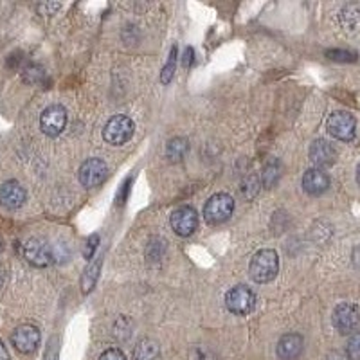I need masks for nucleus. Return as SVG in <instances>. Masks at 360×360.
I'll return each mask as SVG.
<instances>
[{"instance_id": "obj_21", "label": "nucleus", "mask_w": 360, "mask_h": 360, "mask_svg": "<svg viewBox=\"0 0 360 360\" xmlns=\"http://www.w3.org/2000/svg\"><path fill=\"white\" fill-rule=\"evenodd\" d=\"M175 69H176V45H173L172 51H169L168 63L162 67V72H160V82H162L164 85H168V83L172 82Z\"/></svg>"}, {"instance_id": "obj_4", "label": "nucleus", "mask_w": 360, "mask_h": 360, "mask_svg": "<svg viewBox=\"0 0 360 360\" xmlns=\"http://www.w3.org/2000/svg\"><path fill=\"white\" fill-rule=\"evenodd\" d=\"M333 326L340 335H353L360 328V308L352 303H340L333 310Z\"/></svg>"}, {"instance_id": "obj_11", "label": "nucleus", "mask_w": 360, "mask_h": 360, "mask_svg": "<svg viewBox=\"0 0 360 360\" xmlns=\"http://www.w3.org/2000/svg\"><path fill=\"white\" fill-rule=\"evenodd\" d=\"M11 342L17 352L24 353V355L33 353L40 344V330L34 324H20L11 333Z\"/></svg>"}, {"instance_id": "obj_27", "label": "nucleus", "mask_w": 360, "mask_h": 360, "mask_svg": "<svg viewBox=\"0 0 360 360\" xmlns=\"http://www.w3.org/2000/svg\"><path fill=\"white\" fill-rule=\"evenodd\" d=\"M45 360H58V337H53L45 352Z\"/></svg>"}, {"instance_id": "obj_23", "label": "nucleus", "mask_w": 360, "mask_h": 360, "mask_svg": "<svg viewBox=\"0 0 360 360\" xmlns=\"http://www.w3.org/2000/svg\"><path fill=\"white\" fill-rule=\"evenodd\" d=\"M326 56L333 62H355L356 60V54L355 53H349V51H340V49H333V51H328Z\"/></svg>"}, {"instance_id": "obj_8", "label": "nucleus", "mask_w": 360, "mask_h": 360, "mask_svg": "<svg viewBox=\"0 0 360 360\" xmlns=\"http://www.w3.org/2000/svg\"><path fill=\"white\" fill-rule=\"evenodd\" d=\"M108 175V168L105 160L101 159H86L85 162L79 166V172H78V179L85 188H98L99 184L105 182Z\"/></svg>"}, {"instance_id": "obj_9", "label": "nucleus", "mask_w": 360, "mask_h": 360, "mask_svg": "<svg viewBox=\"0 0 360 360\" xmlns=\"http://www.w3.org/2000/svg\"><path fill=\"white\" fill-rule=\"evenodd\" d=\"M67 124V110L62 105H51L40 115V128L45 135L58 137Z\"/></svg>"}, {"instance_id": "obj_30", "label": "nucleus", "mask_w": 360, "mask_h": 360, "mask_svg": "<svg viewBox=\"0 0 360 360\" xmlns=\"http://www.w3.org/2000/svg\"><path fill=\"white\" fill-rule=\"evenodd\" d=\"M0 360H9V353H8V349H6V346L2 340H0Z\"/></svg>"}, {"instance_id": "obj_5", "label": "nucleus", "mask_w": 360, "mask_h": 360, "mask_svg": "<svg viewBox=\"0 0 360 360\" xmlns=\"http://www.w3.org/2000/svg\"><path fill=\"white\" fill-rule=\"evenodd\" d=\"M24 258L29 265L44 269L54 262V249L44 238H31L24 245Z\"/></svg>"}, {"instance_id": "obj_31", "label": "nucleus", "mask_w": 360, "mask_h": 360, "mask_svg": "<svg viewBox=\"0 0 360 360\" xmlns=\"http://www.w3.org/2000/svg\"><path fill=\"white\" fill-rule=\"evenodd\" d=\"M4 279H6V272H4V269L0 266V287L4 285Z\"/></svg>"}, {"instance_id": "obj_13", "label": "nucleus", "mask_w": 360, "mask_h": 360, "mask_svg": "<svg viewBox=\"0 0 360 360\" xmlns=\"http://www.w3.org/2000/svg\"><path fill=\"white\" fill-rule=\"evenodd\" d=\"M310 160L319 169L328 168V166L335 164L337 150L326 139H317L310 146Z\"/></svg>"}, {"instance_id": "obj_17", "label": "nucleus", "mask_w": 360, "mask_h": 360, "mask_svg": "<svg viewBox=\"0 0 360 360\" xmlns=\"http://www.w3.org/2000/svg\"><path fill=\"white\" fill-rule=\"evenodd\" d=\"M159 355V344L152 339H143L134 349V360H155Z\"/></svg>"}, {"instance_id": "obj_16", "label": "nucleus", "mask_w": 360, "mask_h": 360, "mask_svg": "<svg viewBox=\"0 0 360 360\" xmlns=\"http://www.w3.org/2000/svg\"><path fill=\"white\" fill-rule=\"evenodd\" d=\"M101 258H96L94 262L90 263L85 270H83V276H82V290L83 294H89V292L94 290L96 287V281L99 278V270H101Z\"/></svg>"}, {"instance_id": "obj_20", "label": "nucleus", "mask_w": 360, "mask_h": 360, "mask_svg": "<svg viewBox=\"0 0 360 360\" xmlns=\"http://www.w3.org/2000/svg\"><path fill=\"white\" fill-rule=\"evenodd\" d=\"M45 78V70L41 65H37V63H29L24 70H22V79L29 85H38V83L44 82Z\"/></svg>"}, {"instance_id": "obj_28", "label": "nucleus", "mask_w": 360, "mask_h": 360, "mask_svg": "<svg viewBox=\"0 0 360 360\" xmlns=\"http://www.w3.org/2000/svg\"><path fill=\"white\" fill-rule=\"evenodd\" d=\"M193 60H195V51H193V47H186L184 58H182V65L188 69V67L193 63Z\"/></svg>"}, {"instance_id": "obj_12", "label": "nucleus", "mask_w": 360, "mask_h": 360, "mask_svg": "<svg viewBox=\"0 0 360 360\" xmlns=\"http://www.w3.org/2000/svg\"><path fill=\"white\" fill-rule=\"evenodd\" d=\"M25 198H27V193L17 180H8L0 186V204L9 211L20 209L25 204Z\"/></svg>"}, {"instance_id": "obj_10", "label": "nucleus", "mask_w": 360, "mask_h": 360, "mask_svg": "<svg viewBox=\"0 0 360 360\" xmlns=\"http://www.w3.org/2000/svg\"><path fill=\"white\" fill-rule=\"evenodd\" d=\"M172 229L179 236H191L198 227V214L191 205H180L172 213Z\"/></svg>"}, {"instance_id": "obj_14", "label": "nucleus", "mask_w": 360, "mask_h": 360, "mask_svg": "<svg viewBox=\"0 0 360 360\" xmlns=\"http://www.w3.org/2000/svg\"><path fill=\"white\" fill-rule=\"evenodd\" d=\"M303 188L308 195H314V197L323 195L330 188V176L319 168L307 169V173L303 175Z\"/></svg>"}, {"instance_id": "obj_22", "label": "nucleus", "mask_w": 360, "mask_h": 360, "mask_svg": "<svg viewBox=\"0 0 360 360\" xmlns=\"http://www.w3.org/2000/svg\"><path fill=\"white\" fill-rule=\"evenodd\" d=\"M346 356L348 360H360V332L353 333L346 346Z\"/></svg>"}, {"instance_id": "obj_32", "label": "nucleus", "mask_w": 360, "mask_h": 360, "mask_svg": "<svg viewBox=\"0 0 360 360\" xmlns=\"http://www.w3.org/2000/svg\"><path fill=\"white\" fill-rule=\"evenodd\" d=\"M356 182H359L360 186V164H359V168H356Z\"/></svg>"}, {"instance_id": "obj_3", "label": "nucleus", "mask_w": 360, "mask_h": 360, "mask_svg": "<svg viewBox=\"0 0 360 360\" xmlns=\"http://www.w3.org/2000/svg\"><path fill=\"white\" fill-rule=\"evenodd\" d=\"M135 124L128 115H114L108 119V123L105 124L103 130V139L105 143L112 144V146H121V144L128 143L134 135Z\"/></svg>"}, {"instance_id": "obj_15", "label": "nucleus", "mask_w": 360, "mask_h": 360, "mask_svg": "<svg viewBox=\"0 0 360 360\" xmlns=\"http://www.w3.org/2000/svg\"><path fill=\"white\" fill-rule=\"evenodd\" d=\"M304 340L297 333H288L278 342V355L281 360H295L303 353Z\"/></svg>"}, {"instance_id": "obj_18", "label": "nucleus", "mask_w": 360, "mask_h": 360, "mask_svg": "<svg viewBox=\"0 0 360 360\" xmlns=\"http://www.w3.org/2000/svg\"><path fill=\"white\" fill-rule=\"evenodd\" d=\"M340 22L346 31H359L360 29V6H346L340 13Z\"/></svg>"}, {"instance_id": "obj_29", "label": "nucleus", "mask_w": 360, "mask_h": 360, "mask_svg": "<svg viewBox=\"0 0 360 360\" xmlns=\"http://www.w3.org/2000/svg\"><path fill=\"white\" fill-rule=\"evenodd\" d=\"M20 62H22V53H13L8 60V65L13 67V63H15V67H17Z\"/></svg>"}, {"instance_id": "obj_19", "label": "nucleus", "mask_w": 360, "mask_h": 360, "mask_svg": "<svg viewBox=\"0 0 360 360\" xmlns=\"http://www.w3.org/2000/svg\"><path fill=\"white\" fill-rule=\"evenodd\" d=\"M186 152H188V139L184 137H175L168 143V159L172 162H179V160L184 159Z\"/></svg>"}, {"instance_id": "obj_25", "label": "nucleus", "mask_w": 360, "mask_h": 360, "mask_svg": "<svg viewBox=\"0 0 360 360\" xmlns=\"http://www.w3.org/2000/svg\"><path fill=\"white\" fill-rule=\"evenodd\" d=\"M99 360H127V356H124V353L121 352V349L110 348L107 349V352L101 353Z\"/></svg>"}, {"instance_id": "obj_1", "label": "nucleus", "mask_w": 360, "mask_h": 360, "mask_svg": "<svg viewBox=\"0 0 360 360\" xmlns=\"http://www.w3.org/2000/svg\"><path fill=\"white\" fill-rule=\"evenodd\" d=\"M250 278L252 281L259 283H270L272 279H276L279 272V258L278 252L272 249H263L258 250V252L254 254L252 262H250Z\"/></svg>"}, {"instance_id": "obj_6", "label": "nucleus", "mask_w": 360, "mask_h": 360, "mask_svg": "<svg viewBox=\"0 0 360 360\" xmlns=\"http://www.w3.org/2000/svg\"><path fill=\"white\" fill-rule=\"evenodd\" d=\"M326 128L330 135H333L335 139L349 143L355 139L356 134V121L349 112H333L326 121Z\"/></svg>"}, {"instance_id": "obj_33", "label": "nucleus", "mask_w": 360, "mask_h": 360, "mask_svg": "<svg viewBox=\"0 0 360 360\" xmlns=\"http://www.w3.org/2000/svg\"><path fill=\"white\" fill-rule=\"evenodd\" d=\"M0 252H2V242H0Z\"/></svg>"}, {"instance_id": "obj_26", "label": "nucleus", "mask_w": 360, "mask_h": 360, "mask_svg": "<svg viewBox=\"0 0 360 360\" xmlns=\"http://www.w3.org/2000/svg\"><path fill=\"white\" fill-rule=\"evenodd\" d=\"M60 8H62V4H58V2L38 4V11H40V15H54V13H56Z\"/></svg>"}, {"instance_id": "obj_2", "label": "nucleus", "mask_w": 360, "mask_h": 360, "mask_svg": "<svg viewBox=\"0 0 360 360\" xmlns=\"http://www.w3.org/2000/svg\"><path fill=\"white\" fill-rule=\"evenodd\" d=\"M234 213V200L227 193H217L209 197L204 205V217L209 224L218 225L229 220Z\"/></svg>"}, {"instance_id": "obj_24", "label": "nucleus", "mask_w": 360, "mask_h": 360, "mask_svg": "<svg viewBox=\"0 0 360 360\" xmlns=\"http://www.w3.org/2000/svg\"><path fill=\"white\" fill-rule=\"evenodd\" d=\"M98 245H99V236H98V234H92V236L86 240L85 249H83V256H85L86 259L92 258V256H94V252H96V249H98Z\"/></svg>"}, {"instance_id": "obj_7", "label": "nucleus", "mask_w": 360, "mask_h": 360, "mask_svg": "<svg viewBox=\"0 0 360 360\" xmlns=\"http://www.w3.org/2000/svg\"><path fill=\"white\" fill-rule=\"evenodd\" d=\"M254 292L245 285H236L225 295V307L234 315H247L254 310Z\"/></svg>"}]
</instances>
